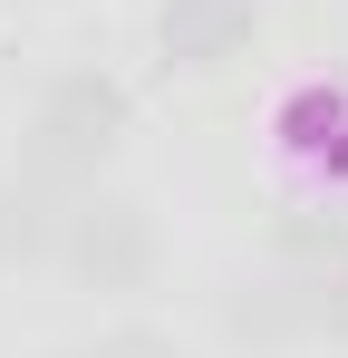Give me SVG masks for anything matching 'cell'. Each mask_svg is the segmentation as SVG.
Here are the masks:
<instances>
[{
    "instance_id": "cell-1",
    "label": "cell",
    "mask_w": 348,
    "mask_h": 358,
    "mask_svg": "<svg viewBox=\"0 0 348 358\" xmlns=\"http://www.w3.org/2000/svg\"><path fill=\"white\" fill-rule=\"evenodd\" d=\"M126 117H136V97L116 87L107 68H68V78H49V97H39V117H29V155H20V165L68 184V194H87L97 165L116 155Z\"/></svg>"
},
{
    "instance_id": "cell-2",
    "label": "cell",
    "mask_w": 348,
    "mask_h": 358,
    "mask_svg": "<svg viewBox=\"0 0 348 358\" xmlns=\"http://www.w3.org/2000/svg\"><path fill=\"white\" fill-rule=\"evenodd\" d=\"M58 271H68L78 291H145V271H155V223H145V203H126V194H78L68 223H58Z\"/></svg>"
},
{
    "instance_id": "cell-3",
    "label": "cell",
    "mask_w": 348,
    "mask_h": 358,
    "mask_svg": "<svg viewBox=\"0 0 348 358\" xmlns=\"http://www.w3.org/2000/svg\"><path fill=\"white\" fill-rule=\"evenodd\" d=\"M252 20H261V0H165L155 49H165V68H223V59H242Z\"/></svg>"
},
{
    "instance_id": "cell-4",
    "label": "cell",
    "mask_w": 348,
    "mask_h": 358,
    "mask_svg": "<svg viewBox=\"0 0 348 358\" xmlns=\"http://www.w3.org/2000/svg\"><path fill=\"white\" fill-rule=\"evenodd\" d=\"M68 184L49 175H0V271H29V262H58V223H68Z\"/></svg>"
},
{
    "instance_id": "cell-5",
    "label": "cell",
    "mask_w": 348,
    "mask_h": 358,
    "mask_svg": "<svg viewBox=\"0 0 348 358\" xmlns=\"http://www.w3.org/2000/svg\"><path fill=\"white\" fill-rule=\"evenodd\" d=\"M281 145L310 175H348V87H290L281 97Z\"/></svg>"
},
{
    "instance_id": "cell-6",
    "label": "cell",
    "mask_w": 348,
    "mask_h": 358,
    "mask_svg": "<svg viewBox=\"0 0 348 358\" xmlns=\"http://www.w3.org/2000/svg\"><path fill=\"white\" fill-rule=\"evenodd\" d=\"M319 329V281H281V291L232 300V339H300Z\"/></svg>"
},
{
    "instance_id": "cell-7",
    "label": "cell",
    "mask_w": 348,
    "mask_h": 358,
    "mask_svg": "<svg viewBox=\"0 0 348 358\" xmlns=\"http://www.w3.org/2000/svg\"><path fill=\"white\" fill-rule=\"evenodd\" d=\"M271 252L300 262L310 281H329V271H348V223L339 213H281V223H271Z\"/></svg>"
},
{
    "instance_id": "cell-8",
    "label": "cell",
    "mask_w": 348,
    "mask_h": 358,
    "mask_svg": "<svg viewBox=\"0 0 348 358\" xmlns=\"http://www.w3.org/2000/svg\"><path fill=\"white\" fill-rule=\"evenodd\" d=\"M58 358H174V339H165V329H107V339L58 349Z\"/></svg>"
},
{
    "instance_id": "cell-9",
    "label": "cell",
    "mask_w": 348,
    "mask_h": 358,
    "mask_svg": "<svg viewBox=\"0 0 348 358\" xmlns=\"http://www.w3.org/2000/svg\"><path fill=\"white\" fill-rule=\"evenodd\" d=\"M319 329H329V339H348V271H329V281H319Z\"/></svg>"
}]
</instances>
